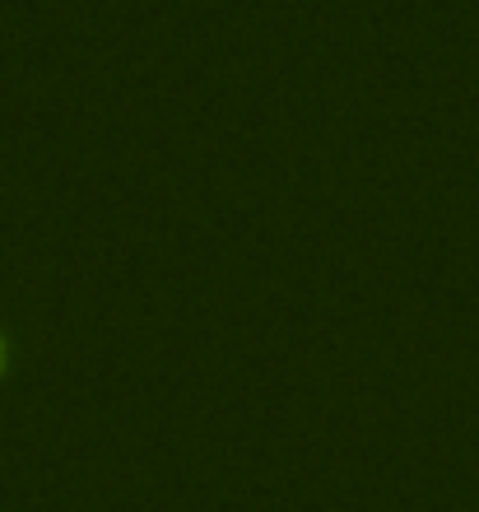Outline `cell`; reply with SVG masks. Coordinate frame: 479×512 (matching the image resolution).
<instances>
[{"label":"cell","instance_id":"cell-1","mask_svg":"<svg viewBox=\"0 0 479 512\" xmlns=\"http://www.w3.org/2000/svg\"><path fill=\"white\" fill-rule=\"evenodd\" d=\"M0 364H5V336H0Z\"/></svg>","mask_w":479,"mask_h":512}]
</instances>
